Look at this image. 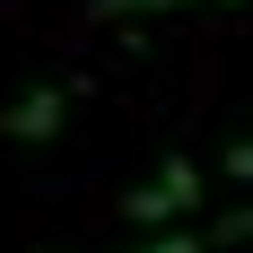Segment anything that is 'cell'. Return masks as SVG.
Masks as SVG:
<instances>
[{"label": "cell", "instance_id": "cell-5", "mask_svg": "<svg viewBox=\"0 0 253 253\" xmlns=\"http://www.w3.org/2000/svg\"><path fill=\"white\" fill-rule=\"evenodd\" d=\"M149 9H183V0H96V18H149Z\"/></svg>", "mask_w": 253, "mask_h": 253}, {"label": "cell", "instance_id": "cell-7", "mask_svg": "<svg viewBox=\"0 0 253 253\" xmlns=\"http://www.w3.org/2000/svg\"><path fill=\"white\" fill-rule=\"evenodd\" d=\"M227 9H236V0H227Z\"/></svg>", "mask_w": 253, "mask_h": 253}, {"label": "cell", "instance_id": "cell-6", "mask_svg": "<svg viewBox=\"0 0 253 253\" xmlns=\"http://www.w3.org/2000/svg\"><path fill=\"white\" fill-rule=\"evenodd\" d=\"M227 183H253V131H245V140H227Z\"/></svg>", "mask_w": 253, "mask_h": 253}, {"label": "cell", "instance_id": "cell-1", "mask_svg": "<svg viewBox=\"0 0 253 253\" xmlns=\"http://www.w3.org/2000/svg\"><path fill=\"white\" fill-rule=\"evenodd\" d=\"M201 166H192V157H166V166H157V183H140V192H123V218L131 227H149V236H166V227H183V218H192V210H201Z\"/></svg>", "mask_w": 253, "mask_h": 253}, {"label": "cell", "instance_id": "cell-2", "mask_svg": "<svg viewBox=\"0 0 253 253\" xmlns=\"http://www.w3.org/2000/svg\"><path fill=\"white\" fill-rule=\"evenodd\" d=\"M61 123H70V96L61 87H26L0 114V140H61Z\"/></svg>", "mask_w": 253, "mask_h": 253}, {"label": "cell", "instance_id": "cell-3", "mask_svg": "<svg viewBox=\"0 0 253 253\" xmlns=\"http://www.w3.org/2000/svg\"><path fill=\"white\" fill-rule=\"evenodd\" d=\"M123 253H210V236L201 227H166V236H140V245H123Z\"/></svg>", "mask_w": 253, "mask_h": 253}, {"label": "cell", "instance_id": "cell-4", "mask_svg": "<svg viewBox=\"0 0 253 253\" xmlns=\"http://www.w3.org/2000/svg\"><path fill=\"white\" fill-rule=\"evenodd\" d=\"M201 236H210V245H245V236H253V210H227V218H210Z\"/></svg>", "mask_w": 253, "mask_h": 253}]
</instances>
